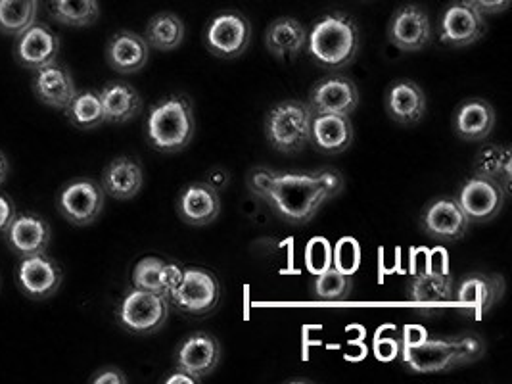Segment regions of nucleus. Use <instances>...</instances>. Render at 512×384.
I'll list each match as a JSON object with an SVG mask.
<instances>
[{
  "label": "nucleus",
  "mask_w": 512,
  "mask_h": 384,
  "mask_svg": "<svg viewBox=\"0 0 512 384\" xmlns=\"http://www.w3.org/2000/svg\"><path fill=\"white\" fill-rule=\"evenodd\" d=\"M177 212L192 227L213 223L221 214V196L210 183H190L177 198Z\"/></svg>",
  "instance_id": "nucleus-20"
},
{
  "label": "nucleus",
  "mask_w": 512,
  "mask_h": 384,
  "mask_svg": "<svg viewBox=\"0 0 512 384\" xmlns=\"http://www.w3.org/2000/svg\"><path fill=\"white\" fill-rule=\"evenodd\" d=\"M453 294V277L447 269L420 271L407 283L409 302L419 306L422 312L447 304L449 300H453Z\"/></svg>",
  "instance_id": "nucleus-21"
},
{
  "label": "nucleus",
  "mask_w": 512,
  "mask_h": 384,
  "mask_svg": "<svg viewBox=\"0 0 512 384\" xmlns=\"http://www.w3.org/2000/svg\"><path fill=\"white\" fill-rule=\"evenodd\" d=\"M505 196L507 192L497 181L474 173L457 192L455 200L470 223H486L501 212Z\"/></svg>",
  "instance_id": "nucleus-13"
},
{
  "label": "nucleus",
  "mask_w": 512,
  "mask_h": 384,
  "mask_svg": "<svg viewBox=\"0 0 512 384\" xmlns=\"http://www.w3.org/2000/svg\"><path fill=\"white\" fill-rule=\"evenodd\" d=\"M313 114L302 100H282L265 118V137L282 154H298L311 143Z\"/></svg>",
  "instance_id": "nucleus-5"
},
{
  "label": "nucleus",
  "mask_w": 512,
  "mask_h": 384,
  "mask_svg": "<svg viewBox=\"0 0 512 384\" xmlns=\"http://www.w3.org/2000/svg\"><path fill=\"white\" fill-rule=\"evenodd\" d=\"M165 262L156 256H146L135 265L131 281L133 287L162 294V267ZM163 296V294H162Z\"/></svg>",
  "instance_id": "nucleus-36"
},
{
  "label": "nucleus",
  "mask_w": 512,
  "mask_h": 384,
  "mask_svg": "<svg viewBox=\"0 0 512 384\" xmlns=\"http://www.w3.org/2000/svg\"><path fill=\"white\" fill-rule=\"evenodd\" d=\"M486 18L470 0H455L440 20V41L453 48L470 47L486 35Z\"/></svg>",
  "instance_id": "nucleus-11"
},
{
  "label": "nucleus",
  "mask_w": 512,
  "mask_h": 384,
  "mask_svg": "<svg viewBox=\"0 0 512 384\" xmlns=\"http://www.w3.org/2000/svg\"><path fill=\"white\" fill-rule=\"evenodd\" d=\"M470 221L453 196H438L420 214V227L430 239L455 242L465 237Z\"/></svg>",
  "instance_id": "nucleus-14"
},
{
  "label": "nucleus",
  "mask_w": 512,
  "mask_h": 384,
  "mask_svg": "<svg viewBox=\"0 0 512 384\" xmlns=\"http://www.w3.org/2000/svg\"><path fill=\"white\" fill-rule=\"evenodd\" d=\"M484 16L501 14L511 6V0H470Z\"/></svg>",
  "instance_id": "nucleus-44"
},
{
  "label": "nucleus",
  "mask_w": 512,
  "mask_h": 384,
  "mask_svg": "<svg viewBox=\"0 0 512 384\" xmlns=\"http://www.w3.org/2000/svg\"><path fill=\"white\" fill-rule=\"evenodd\" d=\"M221 298V285L206 267H185L181 283L167 296L169 304L187 315L210 313Z\"/></svg>",
  "instance_id": "nucleus-7"
},
{
  "label": "nucleus",
  "mask_w": 512,
  "mask_h": 384,
  "mask_svg": "<svg viewBox=\"0 0 512 384\" xmlns=\"http://www.w3.org/2000/svg\"><path fill=\"white\" fill-rule=\"evenodd\" d=\"M351 290H353L351 275H344L334 267H328L323 273L315 275L311 283L313 298L321 302H344L350 298Z\"/></svg>",
  "instance_id": "nucleus-35"
},
{
  "label": "nucleus",
  "mask_w": 512,
  "mask_h": 384,
  "mask_svg": "<svg viewBox=\"0 0 512 384\" xmlns=\"http://www.w3.org/2000/svg\"><path fill=\"white\" fill-rule=\"evenodd\" d=\"M8 171H10L8 158H6V154L0 150V187L4 185V181H6V177H8Z\"/></svg>",
  "instance_id": "nucleus-47"
},
{
  "label": "nucleus",
  "mask_w": 512,
  "mask_h": 384,
  "mask_svg": "<svg viewBox=\"0 0 512 384\" xmlns=\"http://www.w3.org/2000/svg\"><path fill=\"white\" fill-rule=\"evenodd\" d=\"M353 141L350 116L315 114L311 121V143L319 152L334 156L346 152Z\"/></svg>",
  "instance_id": "nucleus-25"
},
{
  "label": "nucleus",
  "mask_w": 512,
  "mask_h": 384,
  "mask_svg": "<svg viewBox=\"0 0 512 384\" xmlns=\"http://www.w3.org/2000/svg\"><path fill=\"white\" fill-rule=\"evenodd\" d=\"M426 338V331L419 325H409L403 329V340L401 344H417L420 340Z\"/></svg>",
  "instance_id": "nucleus-45"
},
{
  "label": "nucleus",
  "mask_w": 512,
  "mask_h": 384,
  "mask_svg": "<svg viewBox=\"0 0 512 384\" xmlns=\"http://www.w3.org/2000/svg\"><path fill=\"white\" fill-rule=\"evenodd\" d=\"M252 43V24L238 10H223L204 31V45L213 56L234 60Z\"/></svg>",
  "instance_id": "nucleus-9"
},
{
  "label": "nucleus",
  "mask_w": 512,
  "mask_h": 384,
  "mask_svg": "<svg viewBox=\"0 0 512 384\" xmlns=\"http://www.w3.org/2000/svg\"><path fill=\"white\" fill-rule=\"evenodd\" d=\"M505 281L501 275L474 273L466 277L457 290V304L472 310L476 317H482L503 298Z\"/></svg>",
  "instance_id": "nucleus-23"
},
{
  "label": "nucleus",
  "mask_w": 512,
  "mask_h": 384,
  "mask_svg": "<svg viewBox=\"0 0 512 384\" xmlns=\"http://www.w3.org/2000/svg\"><path fill=\"white\" fill-rule=\"evenodd\" d=\"M48 14L56 24L66 27H89L98 22V0H50Z\"/></svg>",
  "instance_id": "nucleus-32"
},
{
  "label": "nucleus",
  "mask_w": 512,
  "mask_h": 384,
  "mask_svg": "<svg viewBox=\"0 0 512 384\" xmlns=\"http://www.w3.org/2000/svg\"><path fill=\"white\" fill-rule=\"evenodd\" d=\"M64 112H66L71 125L81 131H93L106 121L100 95L93 89L77 91V95L73 96L70 106Z\"/></svg>",
  "instance_id": "nucleus-34"
},
{
  "label": "nucleus",
  "mask_w": 512,
  "mask_h": 384,
  "mask_svg": "<svg viewBox=\"0 0 512 384\" xmlns=\"http://www.w3.org/2000/svg\"><path fill=\"white\" fill-rule=\"evenodd\" d=\"M91 383L94 384H125L127 383V377L121 369L117 367H104L100 371H96L93 377H91Z\"/></svg>",
  "instance_id": "nucleus-43"
},
{
  "label": "nucleus",
  "mask_w": 512,
  "mask_h": 384,
  "mask_svg": "<svg viewBox=\"0 0 512 384\" xmlns=\"http://www.w3.org/2000/svg\"><path fill=\"white\" fill-rule=\"evenodd\" d=\"M185 24L183 20L173 12H160L156 14L144 31V41L148 47L160 52H171L181 47L185 41Z\"/></svg>",
  "instance_id": "nucleus-30"
},
{
  "label": "nucleus",
  "mask_w": 512,
  "mask_h": 384,
  "mask_svg": "<svg viewBox=\"0 0 512 384\" xmlns=\"http://www.w3.org/2000/svg\"><path fill=\"white\" fill-rule=\"evenodd\" d=\"M305 267L311 275H319L332 267V244L325 237H315L305 246Z\"/></svg>",
  "instance_id": "nucleus-38"
},
{
  "label": "nucleus",
  "mask_w": 512,
  "mask_h": 384,
  "mask_svg": "<svg viewBox=\"0 0 512 384\" xmlns=\"http://www.w3.org/2000/svg\"><path fill=\"white\" fill-rule=\"evenodd\" d=\"M31 91L45 106L66 110L73 96L77 95V85L70 70L58 62L33 72Z\"/></svg>",
  "instance_id": "nucleus-19"
},
{
  "label": "nucleus",
  "mask_w": 512,
  "mask_h": 384,
  "mask_svg": "<svg viewBox=\"0 0 512 384\" xmlns=\"http://www.w3.org/2000/svg\"><path fill=\"white\" fill-rule=\"evenodd\" d=\"M386 112L401 125H415L426 114V95L415 81L397 79L386 91Z\"/></svg>",
  "instance_id": "nucleus-24"
},
{
  "label": "nucleus",
  "mask_w": 512,
  "mask_h": 384,
  "mask_svg": "<svg viewBox=\"0 0 512 384\" xmlns=\"http://www.w3.org/2000/svg\"><path fill=\"white\" fill-rule=\"evenodd\" d=\"M401 350V344L394 340V338H384V336H378L374 340V356L380 361H392L397 358Z\"/></svg>",
  "instance_id": "nucleus-40"
},
{
  "label": "nucleus",
  "mask_w": 512,
  "mask_h": 384,
  "mask_svg": "<svg viewBox=\"0 0 512 384\" xmlns=\"http://www.w3.org/2000/svg\"><path fill=\"white\" fill-rule=\"evenodd\" d=\"M165 383L167 384H194V383H200L196 377H192L190 373H187V371H183V369H179V367H175V371L165 379Z\"/></svg>",
  "instance_id": "nucleus-46"
},
{
  "label": "nucleus",
  "mask_w": 512,
  "mask_h": 384,
  "mask_svg": "<svg viewBox=\"0 0 512 384\" xmlns=\"http://www.w3.org/2000/svg\"><path fill=\"white\" fill-rule=\"evenodd\" d=\"M16 214H18L16 202L6 192H0V237H4L6 229L10 227Z\"/></svg>",
  "instance_id": "nucleus-42"
},
{
  "label": "nucleus",
  "mask_w": 512,
  "mask_h": 384,
  "mask_svg": "<svg viewBox=\"0 0 512 384\" xmlns=\"http://www.w3.org/2000/svg\"><path fill=\"white\" fill-rule=\"evenodd\" d=\"M332 267L344 275H355L361 267V246L359 240L344 237L332 248Z\"/></svg>",
  "instance_id": "nucleus-37"
},
{
  "label": "nucleus",
  "mask_w": 512,
  "mask_h": 384,
  "mask_svg": "<svg viewBox=\"0 0 512 384\" xmlns=\"http://www.w3.org/2000/svg\"><path fill=\"white\" fill-rule=\"evenodd\" d=\"M495 127V110L488 100L482 98H468L465 100L455 116H453V131L459 139L476 143L484 141Z\"/></svg>",
  "instance_id": "nucleus-26"
},
{
  "label": "nucleus",
  "mask_w": 512,
  "mask_h": 384,
  "mask_svg": "<svg viewBox=\"0 0 512 384\" xmlns=\"http://www.w3.org/2000/svg\"><path fill=\"white\" fill-rule=\"evenodd\" d=\"M64 281V271L60 264L48 256L47 252L20 258L16 267V283L29 300L45 302L52 298Z\"/></svg>",
  "instance_id": "nucleus-10"
},
{
  "label": "nucleus",
  "mask_w": 512,
  "mask_h": 384,
  "mask_svg": "<svg viewBox=\"0 0 512 384\" xmlns=\"http://www.w3.org/2000/svg\"><path fill=\"white\" fill-rule=\"evenodd\" d=\"M183 277V267L179 264H163L162 267V294L167 298L173 288L181 283Z\"/></svg>",
  "instance_id": "nucleus-41"
},
{
  "label": "nucleus",
  "mask_w": 512,
  "mask_h": 384,
  "mask_svg": "<svg viewBox=\"0 0 512 384\" xmlns=\"http://www.w3.org/2000/svg\"><path fill=\"white\" fill-rule=\"evenodd\" d=\"M307 43V29L296 18H277L265 31V47L279 60H294Z\"/></svg>",
  "instance_id": "nucleus-28"
},
{
  "label": "nucleus",
  "mask_w": 512,
  "mask_h": 384,
  "mask_svg": "<svg viewBox=\"0 0 512 384\" xmlns=\"http://www.w3.org/2000/svg\"><path fill=\"white\" fill-rule=\"evenodd\" d=\"M41 0H0V33L18 37L37 22Z\"/></svg>",
  "instance_id": "nucleus-33"
},
{
  "label": "nucleus",
  "mask_w": 512,
  "mask_h": 384,
  "mask_svg": "<svg viewBox=\"0 0 512 384\" xmlns=\"http://www.w3.org/2000/svg\"><path fill=\"white\" fill-rule=\"evenodd\" d=\"M50 239H52V231H50L47 219L35 212L16 214L10 227L4 233V240H6L8 248L18 258L47 252Z\"/></svg>",
  "instance_id": "nucleus-18"
},
{
  "label": "nucleus",
  "mask_w": 512,
  "mask_h": 384,
  "mask_svg": "<svg viewBox=\"0 0 512 384\" xmlns=\"http://www.w3.org/2000/svg\"><path fill=\"white\" fill-rule=\"evenodd\" d=\"M307 106L311 114H344L351 116L359 106V89L350 77L332 72L319 79L309 91Z\"/></svg>",
  "instance_id": "nucleus-12"
},
{
  "label": "nucleus",
  "mask_w": 512,
  "mask_h": 384,
  "mask_svg": "<svg viewBox=\"0 0 512 384\" xmlns=\"http://www.w3.org/2000/svg\"><path fill=\"white\" fill-rule=\"evenodd\" d=\"M388 39L401 52H417L432 41V24L417 4H405L397 8L388 25Z\"/></svg>",
  "instance_id": "nucleus-16"
},
{
  "label": "nucleus",
  "mask_w": 512,
  "mask_h": 384,
  "mask_svg": "<svg viewBox=\"0 0 512 384\" xmlns=\"http://www.w3.org/2000/svg\"><path fill=\"white\" fill-rule=\"evenodd\" d=\"M60 48L62 43L58 33L50 25L35 22L16 37L14 58L25 70L37 72L48 64L58 62Z\"/></svg>",
  "instance_id": "nucleus-15"
},
{
  "label": "nucleus",
  "mask_w": 512,
  "mask_h": 384,
  "mask_svg": "<svg viewBox=\"0 0 512 384\" xmlns=\"http://www.w3.org/2000/svg\"><path fill=\"white\" fill-rule=\"evenodd\" d=\"M344 191V175L334 168L279 173L271 181L265 202L290 225H303L317 216L323 204Z\"/></svg>",
  "instance_id": "nucleus-1"
},
{
  "label": "nucleus",
  "mask_w": 512,
  "mask_h": 384,
  "mask_svg": "<svg viewBox=\"0 0 512 384\" xmlns=\"http://www.w3.org/2000/svg\"><path fill=\"white\" fill-rule=\"evenodd\" d=\"M474 173L497 181L509 194L512 187L511 148L505 144H489L480 150L474 160Z\"/></svg>",
  "instance_id": "nucleus-31"
},
{
  "label": "nucleus",
  "mask_w": 512,
  "mask_h": 384,
  "mask_svg": "<svg viewBox=\"0 0 512 384\" xmlns=\"http://www.w3.org/2000/svg\"><path fill=\"white\" fill-rule=\"evenodd\" d=\"M221 344L210 333H194L187 336L175 350V367L183 369L202 381L210 377L221 361Z\"/></svg>",
  "instance_id": "nucleus-17"
},
{
  "label": "nucleus",
  "mask_w": 512,
  "mask_h": 384,
  "mask_svg": "<svg viewBox=\"0 0 512 384\" xmlns=\"http://www.w3.org/2000/svg\"><path fill=\"white\" fill-rule=\"evenodd\" d=\"M361 47L359 25L344 12H330L307 31L305 50L315 64L328 72L348 68Z\"/></svg>",
  "instance_id": "nucleus-2"
},
{
  "label": "nucleus",
  "mask_w": 512,
  "mask_h": 384,
  "mask_svg": "<svg viewBox=\"0 0 512 384\" xmlns=\"http://www.w3.org/2000/svg\"><path fill=\"white\" fill-rule=\"evenodd\" d=\"M106 202V192L91 177H77L66 183L56 198L60 216L75 227L93 225L100 217Z\"/></svg>",
  "instance_id": "nucleus-8"
},
{
  "label": "nucleus",
  "mask_w": 512,
  "mask_h": 384,
  "mask_svg": "<svg viewBox=\"0 0 512 384\" xmlns=\"http://www.w3.org/2000/svg\"><path fill=\"white\" fill-rule=\"evenodd\" d=\"M146 139L163 154H175L187 148L196 129L194 108L187 96L171 95L160 100L146 118Z\"/></svg>",
  "instance_id": "nucleus-4"
},
{
  "label": "nucleus",
  "mask_w": 512,
  "mask_h": 384,
  "mask_svg": "<svg viewBox=\"0 0 512 384\" xmlns=\"http://www.w3.org/2000/svg\"><path fill=\"white\" fill-rule=\"evenodd\" d=\"M273 177H275V171H273V169H252V171L248 173V189L254 192V196H257V198L265 200L267 191H269V187H271Z\"/></svg>",
  "instance_id": "nucleus-39"
},
{
  "label": "nucleus",
  "mask_w": 512,
  "mask_h": 384,
  "mask_svg": "<svg viewBox=\"0 0 512 384\" xmlns=\"http://www.w3.org/2000/svg\"><path fill=\"white\" fill-rule=\"evenodd\" d=\"M102 189L116 200H131L144 185V171L139 160L131 156H119L102 171Z\"/></svg>",
  "instance_id": "nucleus-27"
},
{
  "label": "nucleus",
  "mask_w": 512,
  "mask_h": 384,
  "mask_svg": "<svg viewBox=\"0 0 512 384\" xmlns=\"http://www.w3.org/2000/svg\"><path fill=\"white\" fill-rule=\"evenodd\" d=\"M169 310L171 304L162 294L133 287L117 308V321L133 335H152L165 325Z\"/></svg>",
  "instance_id": "nucleus-6"
},
{
  "label": "nucleus",
  "mask_w": 512,
  "mask_h": 384,
  "mask_svg": "<svg viewBox=\"0 0 512 384\" xmlns=\"http://www.w3.org/2000/svg\"><path fill=\"white\" fill-rule=\"evenodd\" d=\"M150 47L135 31H117L106 45V62L117 73L131 75L148 64Z\"/></svg>",
  "instance_id": "nucleus-22"
},
{
  "label": "nucleus",
  "mask_w": 512,
  "mask_h": 384,
  "mask_svg": "<svg viewBox=\"0 0 512 384\" xmlns=\"http://www.w3.org/2000/svg\"><path fill=\"white\" fill-rule=\"evenodd\" d=\"M403 363L415 373H442L478 360L484 342L478 336L424 338L417 344H401Z\"/></svg>",
  "instance_id": "nucleus-3"
},
{
  "label": "nucleus",
  "mask_w": 512,
  "mask_h": 384,
  "mask_svg": "<svg viewBox=\"0 0 512 384\" xmlns=\"http://www.w3.org/2000/svg\"><path fill=\"white\" fill-rule=\"evenodd\" d=\"M100 100L104 108V120L110 123H127L139 116L142 110V98L139 91L125 81H110L100 91Z\"/></svg>",
  "instance_id": "nucleus-29"
}]
</instances>
